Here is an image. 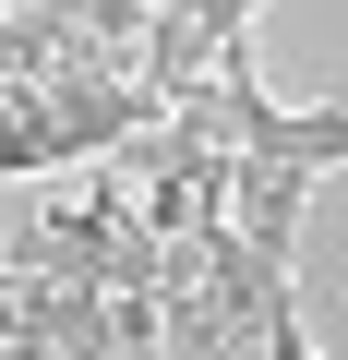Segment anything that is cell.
Listing matches in <instances>:
<instances>
[{
	"label": "cell",
	"instance_id": "2",
	"mask_svg": "<svg viewBox=\"0 0 348 360\" xmlns=\"http://www.w3.org/2000/svg\"><path fill=\"white\" fill-rule=\"evenodd\" d=\"M252 348H264V360H324V336H312V324H300V300H288V312H276V324H264V336H252Z\"/></svg>",
	"mask_w": 348,
	"mask_h": 360
},
{
	"label": "cell",
	"instance_id": "3",
	"mask_svg": "<svg viewBox=\"0 0 348 360\" xmlns=\"http://www.w3.org/2000/svg\"><path fill=\"white\" fill-rule=\"evenodd\" d=\"M0 360H13V324H0Z\"/></svg>",
	"mask_w": 348,
	"mask_h": 360
},
{
	"label": "cell",
	"instance_id": "1",
	"mask_svg": "<svg viewBox=\"0 0 348 360\" xmlns=\"http://www.w3.org/2000/svg\"><path fill=\"white\" fill-rule=\"evenodd\" d=\"M300 217H312V168L240 156V180H228V229H240V252H264V264H300Z\"/></svg>",
	"mask_w": 348,
	"mask_h": 360
}]
</instances>
